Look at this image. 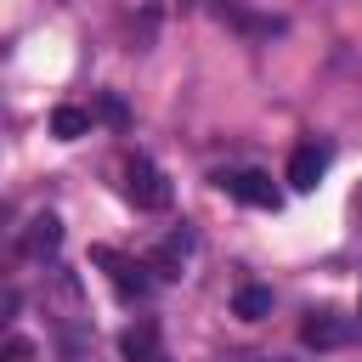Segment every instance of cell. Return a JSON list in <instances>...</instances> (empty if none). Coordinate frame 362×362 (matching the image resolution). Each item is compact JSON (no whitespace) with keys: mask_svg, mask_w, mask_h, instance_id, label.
<instances>
[{"mask_svg":"<svg viewBox=\"0 0 362 362\" xmlns=\"http://www.w3.org/2000/svg\"><path fill=\"white\" fill-rule=\"evenodd\" d=\"M272 311V288H260V283H243L238 294H232V317H243V322H260Z\"/></svg>","mask_w":362,"mask_h":362,"instance_id":"obj_9","label":"cell"},{"mask_svg":"<svg viewBox=\"0 0 362 362\" xmlns=\"http://www.w3.org/2000/svg\"><path fill=\"white\" fill-rule=\"evenodd\" d=\"M356 317H362V300H356Z\"/></svg>","mask_w":362,"mask_h":362,"instance_id":"obj_13","label":"cell"},{"mask_svg":"<svg viewBox=\"0 0 362 362\" xmlns=\"http://www.w3.org/2000/svg\"><path fill=\"white\" fill-rule=\"evenodd\" d=\"M90 266H102V272H107V283H113V294H119V300H141V294H147V283H153V277H147V272H153L147 260H130V255H119V249H107V243H96V249H90Z\"/></svg>","mask_w":362,"mask_h":362,"instance_id":"obj_1","label":"cell"},{"mask_svg":"<svg viewBox=\"0 0 362 362\" xmlns=\"http://www.w3.org/2000/svg\"><path fill=\"white\" fill-rule=\"evenodd\" d=\"M187 255H192V232H170L158 249H153V277H181V266H187Z\"/></svg>","mask_w":362,"mask_h":362,"instance_id":"obj_7","label":"cell"},{"mask_svg":"<svg viewBox=\"0 0 362 362\" xmlns=\"http://www.w3.org/2000/svg\"><path fill=\"white\" fill-rule=\"evenodd\" d=\"M119 351H124L130 362H153V356H158V328H153V322H136V328H124Z\"/></svg>","mask_w":362,"mask_h":362,"instance_id":"obj_10","label":"cell"},{"mask_svg":"<svg viewBox=\"0 0 362 362\" xmlns=\"http://www.w3.org/2000/svg\"><path fill=\"white\" fill-rule=\"evenodd\" d=\"M238 204H249V209H283V192L272 187V175L266 170H221L215 175Z\"/></svg>","mask_w":362,"mask_h":362,"instance_id":"obj_3","label":"cell"},{"mask_svg":"<svg viewBox=\"0 0 362 362\" xmlns=\"http://www.w3.org/2000/svg\"><path fill=\"white\" fill-rule=\"evenodd\" d=\"M124 198L136 209H170V181L153 158H124Z\"/></svg>","mask_w":362,"mask_h":362,"instance_id":"obj_2","label":"cell"},{"mask_svg":"<svg viewBox=\"0 0 362 362\" xmlns=\"http://www.w3.org/2000/svg\"><path fill=\"white\" fill-rule=\"evenodd\" d=\"M351 339H356V322L339 317V311H311V317L300 322V345H305V351H339V345H351Z\"/></svg>","mask_w":362,"mask_h":362,"instance_id":"obj_4","label":"cell"},{"mask_svg":"<svg viewBox=\"0 0 362 362\" xmlns=\"http://www.w3.org/2000/svg\"><path fill=\"white\" fill-rule=\"evenodd\" d=\"M328 158H334V153H328L322 141H300L294 158H288V187H294V192H317V181L328 175Z\"/></svg>","mask_w":362,"mask_h":362,"instance_id":"obj_5","label":"cell"},{"mask_svg":"<svg viewBox=\"0 0 362 362\" xmlns=\"http://www.w3.org/2000/svg\"><path fill=\"white\" fill-rule=\"evenodd\" d=\"M96 119H102V124H113V130H124V124H130V107H124L113 90H102V96H96Z\"/></svg>","mask_w":362,"mask_h":362,"instance_id":"obj_11","label":"cell"},{"mask_svg":"<svg viewBox=\"0 0 362 362\" xmlns=\"http://www.w3.org/2000/svg\"><path fill=\"white\" fill-rule=\"evenodd\" d=\"M85 130H90V113H85V107H74V102L51 107V136H57V141H79Z\"/></svg>","mask_w":362,"mask_h":362,"instance_id":"obj_8","label":"cell"},{"mask_svg":"<svg viewBox=\"0 0 362 362\" xmlns=\"http://www.w3.org/2000/svg\"><path fill=\"white\" fill-rule=\"evenodd\" d=\"M215 6V17H238V0H209Z\"/></svg>","mask_w":362,"mask_h":362,"instance_id":"obj_12","label":"cell"},{"mask_svg":"<svg viewBox=\"0 0 362 362\" xmlns=\"http://www.w3.org/2000/svg\"><path fill=\"white\" fill-rule=\"evenodd\" d=\"M62 249V221L51 215V209H40L28 226H23V255L28 260H45V255H57Z\"/></svg>","mask_w":362,"mask_h":362,"instance_id":"obj_6","label":"cell"}]
</instances>
